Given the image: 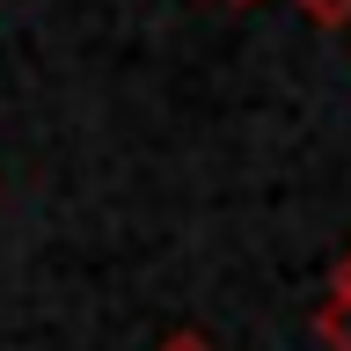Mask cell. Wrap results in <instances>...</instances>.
I'll return each instance as SVG.
<instances>
[{
  "label": "cell",
  "mask_w": 351,
  "mask_h": 351,
  "mask_svg": "<svg viewBox=\"0 0 351 351\" xmlns=\"http://www.w3.org/2000/svg\"><path fill=\"white\" fill-rule=\"evenodd\" d=\"M315 337H322L329 351H351V293H329V300L315 307Z\"/></svg>",
  "instance_id": "1"
},
{
  "label": "cell",
  "mask_w": 351,
  "mask_h": 351,
  "mask_svg": "<svg viewBox=\"0 0 351 351\" xmlns=\"http://www.w3.org/2000/svg\"><path fill=\"white\" fill-rule=\"evenodd\" d=\"M293 8H300L315 29H344V22H351V0H293Z\"/></svg>",
  "instance_id": "2"
},
{
  "label": "cell",
  "mask_w": 351,
  "mask_h": 351,
  "mask_svg": "<svg viewBox=\"0 0 351 351\" xmlns=\"http://www.w3.org/2000/svg\"><path fill=\"white\" fill-rule=\"evenodd\" d=\"M161 351H213V344H205V337H191V329H176V337H169Z\"/></svg>",
  "instance_id": "3"
},
{
  "label": "cell",
  "mask_w": 351,
  "mask_h": 351,
  "mask_svg": "<svg viewBox=\"0 0 351 351\" xmlns=\"http://www.w3.org/2000/svg\"><path fill=\"white\" fill-rule=\"evenodd\" d=\"M329 293H351V249L337 256V285H329Z\"/></svg>",
  "instance_id": "4"
},
{
  "label": "cell",
  "mask_w": 351,
  "mask_h": 351,
  "mask_svg": "<svg viewBox=\"0 0 351 351\" xmlns=\"http://www.w3.org/2000/svg\"><path fill=\"white\" fill-rule=\"evenodd\" d=\"M227 8H256V0H227Z\"/></svg>",
  "instance_id": "5"
}]
</instances>
